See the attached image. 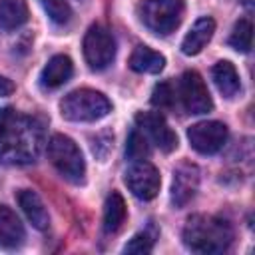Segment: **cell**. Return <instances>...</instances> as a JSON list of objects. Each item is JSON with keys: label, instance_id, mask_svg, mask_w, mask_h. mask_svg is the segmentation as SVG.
Returning a JSON list of instances; mask_svg holds the SVG:
<instances>
[{"label": "cell", "instance_id": "7c38bea8", "mask_svg": "<svg viewBox=\"0 0 255 255\" xmlns=\"http://www.w3.org/2000/svg\"><path fill=\"white\" fill-rule=\"evenodd\" d=\"M215 32V20L209 16H203L199 20H195V24L191 26V30L185 34L183 42H181V52L185 56H195L199 54L211 40Z\"/></svg>", "mask_w": 255, "mask_h": 255}, {"label": "cell", "instance_id": "ffe728a7", "mask_svg": "<svg viewBox=\"0 0 255 255\" xmlns=\"http://www.w3.org/2000/svg\"><path fill=\"white\" fill-rule=\"evenodd\" d=\"M251 40H253V26L247 18H243L233 26V32L229 36V46L235 48L237 52L247 54L251 50Z\"/></svg>", "mask_w": 255, "mask_h": 255}, {"label": "cell", "instance_id": "4fadbf2b", "mask_svg": "<svg viewBox=\"0 0 255 255\" xmlns=\"http://www.w3.org/2000/svg\"><path fill=\"white\" fill-rule=\"evenodd\" d=\"M16 199H18L20 209L24 211V215L28 217V221L36 229H40V231L48 229L50 215H48V209H46L44 201L40 199V195L36 191H32V189H20L18 195H16Z\"/></svg>", "mask_w": 255, "mask_h": 255}, {"label": "cell", "instance_id": "ac0fdd59", "mask_svg": "<svg viewBox=\"0 0 255 255\" xmlns=\"http://www.w3.org/2000/svg\"><path fill=\"white\" fill-rule=\"evenodd\" d=\"M211 76H213V82H215L217 90H219L225 98H233V96L239 92V88H241V84H239V74H237L235 66H233L231 62H227V60L217 62V64L213 66V70H211Z\"/></svg>", "mask_w": 255, "mask_h": 255}, {"label": "cell", "instance_id": "d6986e66", "mask_svg": "<svg viewBox=\"0 0 255 255\" xmlns=\"http://www.w3.org/2000/svg\"><path fill=\"white\" fill-rule=\"evenodd\" d=\"M28 4L26 0H0V28L16 30L28 22Z\"/></svg>", "mask_w": 255, "mask_h": 255}, {"label": "cell", "instance_id": "8992f818", "mask_svg": "<svg viewBox=\"0 0 255 255\" xmlns=\"http://www.w3.org/2000/svg\"><path fill=\"white\" fill-rule=\"evenodd\" d=\"M84 58L92 70H106L116 58V40L104 26H90L84 36Z\"/></svg>", "mask_w": 255, "mask_h": 255}, {"label": "cell", "instance_id": "9c48e42d", "mask_svg": "<svg viewBox=\"0 0 255 255\" xmlns=\"http://www.w3.org/2000/svg\"><path fill=\"white\" fill-rule=\"evenodd\" d=\"M124 181H126L128 189L137 199H143V201L153 199L159 193V185H161V177H159L157 167L149 161H143V159H137L126 171Z\"/></svg>", "mask_w": 255, "mask_h": 255}, {"label": "cell", "instance_id": "7402d4cb", "mask_svg": "<svg viewBox=\"0 0 255 255\" xmlns=\"http://www.w3.org/2000/svg\"><path fill=\"white\" fill-rule=\"evenodd\" d=\"M149 153V145H147V139L145 135L139 131V129H133L129 135H128V143H126V155L129 159H143L145 155Z\"/></svg>", "mask_w": 255, "mask_h": 255}, {"label": "cell", "instance_id": "d4e9b609", "mask_svg": "<svg viewBox=\"0 0 255 255\" xmlns=\"http://www.w3.org/2000/svg\"><path fill=\"white\" fill-rule=\"evenodd\" d=\"M16 112H14V108H2L0 110V143H2V139L6 137V133L10 131V128H12V124H14V120H16Z\"/></svg>", "mask_w": 255, "mask_h": 255}, {"label": "cell", "instance_id": "52a82bcc", "mask_svg": "<svg viewBox=\"0 0 255 255\" xmlns=\"http://www.w3.org/2000/svg\"><path fill=\"white\" fill-rule=\"evenodd\" d=\"M179 98H181V104L187 114L199 116V114H207L213 110V100L209 96V90H207L203 78L193 70H187L181 76Z\"/></svg>", "mask_w": 255, "mask_h": 255}, {"label": "cell", "instance_id": "277c9868", "mask_svg": "<svg viewBox=\"0 0 255 255\" xmlns=\"http://www.w3.org/2000/svg\"><path fill=\"white\" fill-rule=\"evenodd\" d=\"M48 159L64 179L72 183L84 181L86 175L84 155L72 137L64 133H54L48 141Z\"/></svg>", "mask_w": 255, "mask_h": 255}, {"label": "cell", "instance_id": "2e32d148", "mask_svg": "<svg viewBox=\"0 0 255 255\" xmlns=\"http://www.w3.org/2000/svg\"><path fill=\"white\" fill-rule=\"evenodd\" d=\"M163 66L165 58L147 46H137L129 56V68L137 74H159Z\"/></svg>", "mask_w": 255, "mask_h": 255}, {"label": "cell", "instance_id": "9a60e30c", "mask_svg": "<svg viewBox=\"0 0 255 255\" xmlns=\"http://www.w3.org/2000/svg\"><path fill=\"white\" fill-rule=\"evenodd\" d=\"M22 241H24V227L18 215L10 207L0 205V247L14 249L22 245Z\"/></svg>", "mask_w": 255, "mask_h": 255}, {"label": "cell", "instance_id": "603a6c76", "mask_svg": "<svg viewBox=\"0 0 255 255\" xmlns=\"http://www.w3.org/2000/svg\"><path fill=\"white\" fill-rule=\"evenodd\" d=\"M175 102V92L171 88L169 82H161L153 88L151 92V106L159 108V110H169Z\"/></svg>", "mask_w": 255, "mask_h": 255}, {"label": "cell", "instance_id": "5bb4252c", "mask_svg": "<svg viewBox=\"0 0 255 255\" xmlns=\"http://www.w3.org/2000/svg\"><path fill=\"white\" fill-rule=\"evenodd\" d=\"M74 74V64L66 54H56L48 60V64L42 70V86L48 90H56L60 86H64Z\"/></svg>", "mask_w": 255, "mask_h": 255}, {"label": "cell", "instance_id": "5b68a950", "mask_svg": "<svg viewBox=\"0 0 255 255\" xmlns=\"http://www.w3.org/2000/svg\"><path fill=\"white\" fill-rule=\"evenodd\" d=\"M183 0H143L139 4L141 22L155 34H171L183 20Z\"/></svg>", "mask_w": 255, "mask_h": 255}, {"label": "cell", "instance_id": "ba28073f", "mask_svg": "<svg viewBox=\"0 0 255 255\" xmlns=\"http://www.w3.org/2000/svg\"><path fill=\"white\" fill-rule=\"evenodd\" d=\"M189 145L203 155L217 153L227 141V126L217 120L197 122L187 129Z\"/></svg>", "mask_w": 255, "mask_h": 255}, {"label": "cell", "instance_id": "3957f363", "mask_svg": "<svg viewBox=\"0 0 255 255\" xmlns=\"http://www.w3.org/2000/svg\"><path fill=\"white\" fill-rule=\"evenodd\" d=\"M60 112L68 122H98L112 112V104L102 92L80 88L64 96L60 102Z\"/></svg>", "mask_w": 255, "mask_h": 255}, {"label": "cell", "instance_id": "44dd1931", "mask_svg": "<svg viewBox=\"0 0 255 255\" xmlns=\"http://www.w3.org/2000/svg\"><path fill=\"white\" fill-rule=\"evenodd\" d=\"M40 2H42L44 10H46L48 18L54 24L64 26V24H68L72 20V8H70V4L66 0H40Z\"/></svg>", "mask_w": 255, "mask_h": 255}, {"label": "cell", "instance_id": "484cf974", "mask_svg": "<svg viewBox=\"0 0 255 255\" xmlns=\"http://www.w3.org/2000/svg\"><path fill=\"white\" fill-rule=\"evenodd\" d=\"M14 92V84L12 80H8L6 76H0V98H6Z\"/></svg>", "mask_w": 255, "mask_h": 255}, {"label": "cell", "instance_id": "7a4b0ae2", "mask_svg": "<svg viewBox=\"0 0 255 255\" xmlns=\"http://www.w3.org/2000/svg\"><path fill=\"white\" fill-rule=\"evenodd\" d=\"M183 241L195 253H223L233 241V229L221 217L191 215L183 227Z\"/></svg>", "mask_w": 255, "mask_h": 255}, {"label": "cell", "instance_id": "6da1fadb", "mask_svg": "<svg viewBox=\"0 0 255 255\" xmlns=\"http://www.w3.org/2000/svg\"><path fill=\"white\" fill-rule=\"evenodd\" d=\"M44 143V126L26 116H16L10 131L2 139L0 147V161L10 165H24L32 163Z\"/></svg>", "mask_w": 255, "mask_h": 255}, {"label": "cell", "instance_id": "cb8c5ba5", "mask_svg": "<svg viewBox=\"0 0 255 255\" xmlns=\"http://www.w3.org/2000/svg\"><path fill=\"white\" fill-rule=\"evenodd\" d=\"M153 249V239H151V235L149 233H135L129 241H128V245L124 247V251L126 253H149Z\"/></svg>", "mask_w": 255, "mask_h": 255}, {"label": "cell", "instance_id": "e0dca14e", "mask_svg": "<svg viewBox=\"0 0 255 255\" xmlns=\"http://www.w3.org/2000/svg\"><path fill=\"white\" fill-rule=\"evenodd\" d=\"M128 217V207L122 197V193L112 191L104 205V231L106 233H118Z\"/></svg>", "mask_w": 255, "mask_h": 255}, {"label": "cell", "instance_id": "30bf717a", "mask_svg": "<svg viewBox=\"0 0 255 255\" xmlns=\"http://www.w3.org/2000/svg\"><path fill=\"white\" fill-rule=\"evenodd\" d=\"M135 122H137V129L141 133H145L161 151L169 153L177 147V135L167 126L163 116H159L155 112H141L135 116Z\"/></svg>", "mask_w": 255, "mask_h": 255}, {"label": "cell", "instance_id": "8fae6325", "mask_svg": "<svg viewBox=\"0 0 255 255\" xmlns=\"http://www.w3.org/2000/svg\"><path fill=\"white\" fill-rule=\"evenodd\" d=\"M199 187V169L193 163H181L173 171L171 183V201L175 207H185L197 193Z\"/></svg>", "mask_w": 255, "mask_h": 255}]
</instances>
